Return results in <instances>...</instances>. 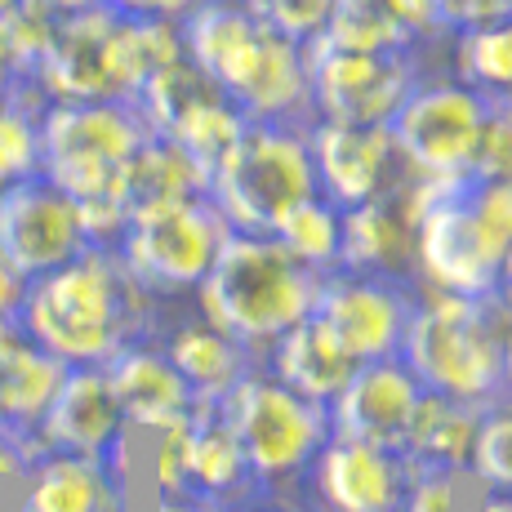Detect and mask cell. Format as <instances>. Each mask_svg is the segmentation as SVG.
Returning <instances> with one entry per match:
<instances>
[{
    "label": "cell",
    "mask_w": 512,
    "mask_h": 512,
    "mask_svg": "<svg viewBox=\"0 0 512 512\" xmlns=\"http://www.w3.org/2000/svg\"><path fill=\"white\" fill-rule=\"evenodd\" d=\"M321 272L303 268L272 236L228 232L219 259L196 285V312L223 334H232L254 357L272 348L294 321H303L317 299Z\"/></svg>",
    "instance_id": "3957f363"
},
{
    "label": "cell",
    "mask_w": 512,
    "mask_h": 512,
    "mask_svg": "<svg viewBox=\"0 0 512 512\" xmlns=\"http://www.w3.org/2000/svg\"><path fill=\"white\" fill-rule=\"evenodd\" d=\"M464 187H455L450 196H441L437 205H428V210L419 214L415 281L423 290L490 299V294L499 290V277H504L508 250L486 232V223L472 214Z\"/></svg>",
    "instance_id": "8fae6325"
},
{
    "label": "cell",
    "mask_w": 512,
    "mask_h": 512,
    "mask_svg": "<svg viewBox=\"0 0 512 512\" xmlns=\"http://www.w3.org/2000/svg\"><path fill=\"white\" fill-rule=\"evenodd\" d=\"M23 85H27V72H23V63H18L14 45H9L5 23H0V98L14 94V90H23Z\"/></svg>",
    "instance_id": "ab89813d"
},
{
    "label": "cell",
    "mask_w": 512,
    "mask_h": 512,
    "mask_svg": "<svg viewBox=\"0 0 512 512\" xmlns=\"http://www.w3.org/2000/svg\"><path fill=\"white\" fill-rule=\"evenodd\" d=\"M468 481H477L481 490H512V397H499L481 410Z\"/></svg>",
    "instance_id": "4dcf8cb0"
},
{
    "label": "cell",
    "mask_w": 512,
    "mask_h": 512,
    "mask_svg": "<svg viewBox=\"0 0 512 512\" xmlns=\"http://www.w3.org/2000/svg\"><path fill=\"white\" fill-rule=\"evenodd\" d=\"M156 294H147L116 250L85 245L76 259L27 281L18 326L63 366H103L134 339L152 334Z\"/></svg>",
    "instance_id": "6da1fadb"
},
{
    "label": "cell",
    "mask_w": 512,
    "mask_h": 512,
    "mask_svg": "<svg viewBox=\"0 0 512 512\" xmlns=\"http://www.w3.org/2000/svg\"><path fill=\"white\" fill-rule=\"evenodd\" d=\"M423 392L428 388L406 370L401 357L357 361L348 383L326 401L330 432L334 437L370 441V446L406 455V437H410V423H415Z\"/></svg>",
    "instance_id": "9a60e30c"
},
{
    "label": "cell",
    "mask_w": 512,
    "mask_h": 512,
    "mask_svg": "<svg viewBox=\"0 0 512 512\" xmlns=\"http://www.w3.org/2000/svg\"><path fill=\"white\" fill-rule=\"evenodd\" d=\"M468 508V472L415 468L397 512H464Z\"/></svg>",
    "instance_id": "d6a6232c"
},
{
    "label": "cell",
    "mask_w": 512,
    "mask_h": 512,
    "mask_svg": "<svg viewBox=\"0 0 512 512\" xmlns=\"http://www.w3.org/2000/svg\"><path fill=\"white\" fill-rule=\"evenodd\" d=\"M187 486H192L196 499L223 512L263 495L250 464H245L241 441L223 419L219 401H196L192 415H187Z\"/></svg>",
    "instance_id": "44dd1931"
},
{
    "label": "cell",
    "mask_w": 512,
    "mask_h": 512,
    "mask_svg": "<svg viewBox=\"0 0 512 512\" xmlns=\"http://www.w3.org/2000/svg\"><path fill=\"white\" fill-rule=\"evenodd\" d=\"M223 419L236 432L259 490H285L308 477L317 450L330 441V415L321 401L285 388L263 366L245 370L219 401Z\"/></svg>",
    "instance_id": "8992f818"
},
{
    "label": "cell",
    "mask_w": 512,
    "mask_h": 512,
    "mask_svg": "<svg viewBox=\"0 0 512 512\" xmlns=\"http://www.w3.org/2000/svg\"><path fill=\"white\" fill-rule=\"evenodd\" d=\"M263 23H272L277 32L294 36V41L308 45L312 36H321L326 27V14H330V0H245Z\"/></svg>",
    "instance_id": "e575fe53"
},
{
    "label": "cell",
    "mask_w": 512,
    "mask_h": 512,
    "mask_svg": "<svg viewBox=\"0 0 512 512\" xmlns=\"http://www.w3.org/2000/svg\"><path fill=\"white\" fill-rule=\"evenodd\" d=\"M268 236L285 254H294L303 268L334 272L339 268V241H343V210L317 192V196H308V201L290 205Z\"/></svg>",
    "instance_id": "f1b7e54d"
},
{
    "label": "cell",
    "mask_w": 512,
    "mask_h": 512,
    "mask_svg": "<svg viewBox=\"0 0 512 512\" xmlns=\"http://www.w3.org/2000/svg\"><path fill=\"white\" fill-rule=\"evenodd\" d=\"M183 54L250 121H312L308 45L263 23L245 0H201L179 18Z\"/></svg>",
    "instance_id": "7a4b0ae2"
},
{
    "label": "cell",
    "mask_w": 512,
    "mask_h": 512,
    "mask_svg": "<svg viewBox=\"0 0 512 512\" xmlns=\"http://www.w3.org/2000/svg\"><path fill=\"white\" fill-rule=\"evenodd\" d=\"M23 294H27V277L5 259V250H0V317H18Z\"/></svg>",
    "instance_id": "f35d334b"
},
{
    "label": "cell",
    "mask_w": 512,
    "mask_h": 512,
    "mask_svg": "<svg viewBox=\"0 0 512 512\" xmlns=\"http://www.w3.org/2000/svg\"><path fill=\"white\" fill-rule=\"evenodd\" d=\"M504 388L512 397V317H508V330H504Z\"/></svg>",
    "instance_id": "bcb514c9"
},
{
    "label": "cell",
    "mask_w": 512,
    "mask_h": 512,
    "mask_svg": "<svg viewBox=\"0 0 512 512\" xmlns=\"http://www.w3.org/2000/svg\"><path fill=\"white\" fill-rule=\"evenodd\" d=\"M432 9H437L441 32L455 36V32H468V27L508 18L512 14V0H432Z\"/></svg>",
    "instance_id": "d590c367"
},
{
    "label": "cell",
    "mask_w": 512,
    "mask_h": 512,
    "mask_svg": "<svg viewBox=\"0 0 512 512\" xmlns=\"http://www.w3.org/2000/svg\"><path fill=\"white\" fill-rule=\"evenodd\" d=\"M147 121L130 98L41 107V174L72 201L112 196L125 161L147 139Z\"/></svg>",
    "instance_id": "52a82bcc"
},
{
    "label": "cell",
    "mask_w": 512,
    "mask_h": 512,
    "mask_svg": "<svg viewBox=\"0 0 512 512\" xmlns=\"http://www.w3.org/2000/svg\"><path fill=\"white\" fill-rule=\"evenodd\" d=\"M446 36L432 0H330L321 41L348 49H419Z\"/></svg>",
    "instance_id": "7402d4cb"
},
{
    "label": "cell",
    "mask_w": 512,
    "mask_h": 512,
    "mask_svg": "<svg viewBox=\"0 0 512 512\" xmlns=\"http://www.w3.org/2000/svg\"><path fill=\"white\" fill-rule=\"evenodd\" d=\"M156 512H223L196 495H156Z\"/></svg>",
    "instance_id": "60d3db41"
},
{
    "label": "cell",
    "mask_w": 512,
    "mask_h": 512,
    "mask_svg": "<svg viewBox=\"0 0 512 512\" xmlns=\"http://www.w3.org/2000/svg\"><path fill=\"white\" fill-rule=\"evenodd\" d=\"M32 5L49 9V14H76V9H90V5H98V0H32Z\"/></svg>",
    "instance_id": "ee69618b"
},
{
    "label": "cell",
    "mask_w": 512,
    "mask_h": 512,
    "mask_svg": "<svg viewBox=\"0 0 512 512\" xmlns=\"http://www.w3.org/2000/svg\"><path fill=\"white\" fill-rule=\"evenodd\" d=\"M18 5H23V0H0V18H5L9 9H18Z\"/></svg>",
    "instance_id": "7dc6e473"
},
{
    "label": "cell",
    "mask_w": 512,
    "mask_h": 512,
    "mask_svg": "<svg viewBox=\"0 0 512 512\" xmlns=\"http://www.w3.org/2000/svg\"><path fill=\"white\" fill-rule=\"evenodd\" d=\"M41 107L32 81L0 98V187L41 174Z\"/></svg>",
    "instance_id": "f546056e"
},
{
    "label": "cell",
    "mask_w": 512,
    "mask_h": 512,
    "mask_svg": "<svg viewBox=\"0 0 512 512\" xmlns=\"http://www.w3.org/2000/svg\"><path fill=\"white\" fill-rule=\"evenodd\" d=\"M455 76L486 103L512 107V14L455 32Z\"/></svg>",
    "instance_id": "83f0119b"
},
{
    "label": "cell",
    "mask_w": 512,
    "mask_h": 512,
    "mask_svg": "<svg viewBox=\"0 0 512 512\" xmlns=\"http://www.w3.org/2000/svg\"><path fill=\"white\" fill-rule=\"evenodd\" d=\"M67 366L45 352L36 339H27L23 326H14L0 339V432H36L45 406L54 401Z\"/></svg>",
    "instance_id": "cb8c5ba5"
},
{
    "label": "cell",
    "mask_w": 512,
    "mask_h": 512,
    "mask_svg": "<svg viewBox=\"0 0 512 512\" xmlns=\"http://www.w3.org/2000/svg\"><path fill=\"white\" fill-rule=\"evenodd\" d=\"M205 196L232 232L268 236L290 205L317 196L308 121H250L210 170Z\"/></svg>",
    "instance_id": "5b68a950"
},
{
    "label": "cell",
    "mask_w": 512,
    "mask_h": 512,
    "mask_svg": "<svg viewBox=\"0 0 512 512\" xmlns=\"http://www.w3.org/2000/svg\"><path fill=\"white\" fill-rule=\"evenodd\" d=\"M125 432L130 423H125V410L103 366H67L54 401L36 423V437L45 441V450L90 459H107L125 441Z\"/></svg>",
    "instance_id": "e0dca14e"
},
{
    "label": "cell",
    "mask_w": 512,
    "mask_h": 512,
    "mask_svg": "<svg viewBox=\"0 0 512 512\" xmlns=\"http://www.w3.org/2000/svg\"><path fill=\"white\" fill-rule=\"evenodd\" d=\"M259 366L268 370L272 379H281L285 388H294L308 401H321V406H326L334 392L348 383V374L357 370V361L321 330V321L303 317L285 334L272 339V348L259 357Z\"/></svg>",
    "instance_id": "d4e9b609"
},
{
    "label": "cell",
    "mask_w": 512,
    "mask_h": 512,
    "mask_svg": "<svg viewBox=\"0 0 512 512\" xmlns=\"http://www.w3.org/2000/svg\"><path fill=\"white\" fill-rule=\"evenodd\" d=\"M147 437H152L147 464H152L156 495H192V486H187V419L165 423Z\"/></svg>",
    "instance_id": "836d02e7"
},
{
    "label": "cell",
    "mask_w": 512,
    "mask_h": 512,
    "mask_svg": "<svg viewBox=\"0 0 512 512\" xmlns=\"http://www.w3.org/2000/svg\"><path fill=\"white\" fill-rule=\"evenodd\" d=\"M486 112L490 103L472 85L459 81V76H441V81L419 76L415 90L401 98V107L392 112L388 134L410 174L468 179L464 170Z\"/></svg>",
    "instance_id": "30bf717a"
},
{
    "label": "cell",
    "mask_w": 512,
    "mask_h": 512,
    "mask_svg": "<svg viewBox=\"0 0 512 512\" xmlns=\"http://www.w3.org/2000/svg\"><path fill=\"white\" fill-rule=\"evenodd\" d=\"M495 299L508 308V317H512V254H508V263H504V277H499V290H495Z\"/></svg>",
    "instance_id": "f6af8a7d"
},
{
    "label": "cell",
    "mask_w": 512,
    "mask_h": 512,
    "mask_svg": "<svg viewBox=\"0 0 512 512\" xmlns=\"http://www.w3.org/2000/svg\"><path fill=\"white\" fill-rule=\"evenodd\" d=\"M232 512H308V508H299V504H277V499H272V504H263V495H254L250 504H241V508H232Z\"/></svg>",
    "instance_id": "7bdbcfd3"
},
{
    "label": "cell",
    "mask_w": 512,
    "mask_h": 512,
    "mask_svg": "<svg viewBox=\"0 0 512 512\" xmlns=\"http://www.w3.org/2000/svg\"><path fill=\"white\" fill-rule=\"evenodd\" d=\"M210 192V174L205 165H196L174 139L165 134H147L139 143V152L125 161L121 179H116L112 196L125 210H147V205H165V201H187V196H205Z\"/></svg>",
    "instance_id": "484cf974"
},
{
    "label": "cell",
    "mask_w": 512,
    "mask_h": 512,
    "mask_svg": "<svg viewBox=\"0 0 512 512\" xmlns=\"http://www.w3.org/2000/svg\"><path fill=\"white\" fill-rule=\"evenodd\" d=\"M103 5L121 9V14H143V18H183L201 0H103Z\"/></svg>",
    "instance_id": "74e56055"
},
{
    "label": "cell",
    "mask_w": 512,
    "mask_h": 512,
    "mask_svg": "<svg viewBox=\"0 0 512 512\" xmlns=\"http://www.w3.org/2000/svg\"><path fill=\"white\" fill-rule=\"evenodd\" d=\"M464 512H512V490H481Z\"/></svg>",
    "instance_id": "b9f144b4"
},
{
    "label": "cell",
    "mask_w": 512,
    "mask_h": 512,
    "mask_svg": "<svg viewBox=\"0 0 512 512\" xmlns=\"http://www.w3.org/2000/svg\"><path fill=\"white\" fill-rule=\"evenodd\" d=\"M464 174L468 183H512V107L490 103Z\"/></svg>",
    "instance_id": "1f68e13d"
},
{
    "label": "cell",
    "mask_w": 512,
    "mask_h": 512,
    "mask_svg": "<svg viewBox=\"0 0 512 512\" xmlns=\"http://www.w3.org/2000/svg\"><path fill=\"white\" fill-rule=\"evenodd\" d=\"M481 410L486 406H477V401L423 392L415 423H410V437H406V459L415 468L468 472V455H472V437H477Z\"/></svg>",
    "instance_id": "4316f807"
},
{
    "label": "cell",
    "mask_w": 512,
    "mask_h": 512,
    "mask_svg": "<svg viewBox=\"0 0 512 512\" xmlns=\"http://www.w3.org/2000/svg\"><path fill=\"white\" fill-rule=\"evenodd\" d=\"M161 348L170 357V366L187 379V388L196 392V401H223L245 370L259 366V357L250 348H241L232 334L210 326L201 312L165 330Z\"/></svg>",
    "instance_id": "603a6c76"
},
{
    "label": "cell",
    "mask_w": 512,
    "mask_h": 512,
    "mask_svg": "<svg viewBox=\"0 0 512 512\" xmlns=\"http://www.w3.org/2000/svg\"><path fill=\"white\" fill-rule=\"evenodd\" d=\"M419 285L361 277V272H321L317 299H312V321L348 352L352 361H379L397 357L401 334H406L410 308H415Z\"/></svg>",
    "instance_id": "7c38bea8"
},
{
    "label": "cell",
    "mask_w": 512,
    "mask_h": 512,
    "mask_svg": "<svg viewBox=\"0 0 512 512\" xmlns=\"http://www.w3.org/2000/svg\"><path fill=\"white\" fill-rule=\"evenodd\" d=\"M23 481L18 512H130V477L112 459L49 450Z\"/></svg>",
    "instance_id": "ffe728a7"
},
{
    "label": "cell",
    "mask_w": 512,
    "mask_h": 512,
    "mask_svg": "<svg viewBox=\"0 0 512 512\" xmlns=\"http://www.w3.org/2000/svg\"><path fill=\"white\" fill-rule=\"evenodd\" d=\"M410 472L415 464L397 450L330 432V441L317 450L303 481L312 486L317 512H397L410 486Z\"/></svg>",
    "instance_id": "2e32d148"
},
{
    "label": "cell",
    "mask_w": 512,
    "mask_h": 512,
    "mask_svg": "<svg viewBox=\"0 0 512 512\" xmlns=\"http://www.w3.org/2000/svg\"><path fill=\"white\" fill-rule=\"evenodd\" d=\"M228 232V219L214 210L210 196H187V201L134 210L116 254L147 294L170 299V294H192L201 285Z\"/></svg>",
    "instance_id": "ba28073f"
},
{
    "label": "cell",
    "mask_w": 512,
    "mask_h": 512,
    "mask_svg": "<svg viewBox=\"0 0 512 512\" xmlns=\"http://www.w3.org/2000/svg\"><path fill=\"white\" fill-rule=\"evenodd\" d=\"M308 152H312V174H317V192L339 210L397 192L401 179L410 174L388 125L321 121V116H312Z\"/></svg>",
    "instance_id": "4fadbf2b"
},
{
    "label": "cell",
    "mask_w": 512,
    "mask_h": 512,
    "mask_svg": "<svg viewBox=\"0 0 512 512\" xmlns=\"http://www.w3.org/2000/svg\"><path fill=\"white\" fill-rule=\"evenodd\" d=\"M415 49H348L308 41V107L321 121L388 125L419 81Z\"/></svg>",
    "instance_id": "9c48e42d"
},
{
    "label": "cell",
    "mask_w": 512,
    "mask_h": 512,
    "mask_svg": "<svg viewBox=\"0 0 512 512\" xmlns=\"http://www.w3.org/2000/svg\"><path fill=\"white\" fill-rule=\"evenodd\" d=\"M339 268L361 272V277L419 285L415 281V219H410L406 201H401V187L343 210Z\"/></svg>",
    "instance_id": "d6986e66"
},
{
    "label": "cell",
    "mask_w": 512,
    "mask_h": 512,
    "mask_svg": "<svg viewBox=\"0 0 512 512\" xmlns=\"http://www.w3.org/2000/svg\"><path fill=\"white\" fill-rule=\"evenodd\" d=\"M504 330L508 308L495 294L472 299V294H446L419 285L397 357L428 392L490 406V401L508 397Z\"/></svg>",
    "instance_id": "277c9868"
},
{
    "label": "cell",
    "mask_w": 512,
    "mask_h": 512,
    "mask_svg": "<svg viewBox=\"0 0 512 512\" xmlns=\"http://www.w3.org/2000/svg\"><path fill=\"white\" fill-rule=\"evenodd\" d=\"M81 210L76 201L54 187L45 174L18 179L0 192V250L27 281L63 268L85 250Z\"/></svg>",
    "instance_id": "5bb4252c"
},
{
    "label": "cell",
    "mask_w": 512,
    "mask_h": 512,
    "mask_svg": "<svg viewBox=\"0 0 512 512\" xmlns=\"http://www.w3.org/2000/svg\"><path fill=\"white\" fill-rule=\"evenodd\" d=\"M41 455H49V450H45V441L36 437V432H23V437L0 432V490H5L9 481L23 477V472L32 468Z\"/></svg>",
    "instance_id": "8d00e7d4"
},
{
    "label": "cell",
    "mask_w": 512,
    "mask_h": 512,
    "mask_svg": "<svg viewBox=\"0 0 512 512\" xmlns=\"http://www.w3.org/2000/svg\"><path fill=\"white\" fill-rule=\"evenodd\" d=\"M103 370L116 388V401H121L130 432H156V428H165V423H179L192 415L196 392L187 388V379L170 366L165 348L152 334L125 343L116 357L103 361Z\"/></svg>",
    "instance_id": "ac0fdd59"
}]
</instances>
